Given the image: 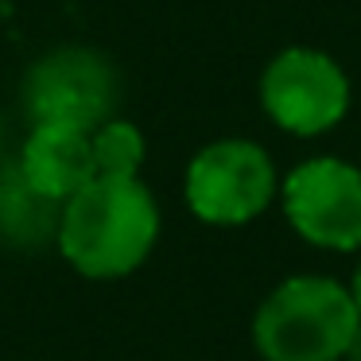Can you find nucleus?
I'll use <instances>...</instances> for the list:
<instances>
[{
    "mask_svg": "<svg viewBox=\"0 0 361 361\" xmlns=\"http://www.w3.org/2000/svg\"><path fill=\"white\" fill-rule=\"evenodd\" d=\"M159 237V206L140 179H90L63 202L59 252L90 280H117L148 260Z\"/></svg>",
    "mask_w": 361,
    "mask_h": 361,
    "instance_id": "obj_1",
    "label": "nucleus"
},
{
    "mask_svg": "<svg viewBox=\"0 0 361 361\" xmlns=\"http://www.w3.org/2000/svg\"><path fill=\"white\" fill-rule=\"evenodd\" d=\"M357 326L350 288L326 276H291L257 307L252 342L264 361H342Z\"/></svg>",
    "mask_w": 361,
    "mask_h": 361,
    "instance_id": "obj_2",
    "label": "nucleus"
},
{
    "mask_svg": "<svg viewBox=\"0 0 361 361\" xmlns=\"http://www.w3.org/2000/svg\"><path fill=\"white\" fill-rule=\"evenodd\" d=\"M183 195L206 226H245L276 195V164L252 140H214L190 159Z\"/></svg>",
    "mask_w": 361,
    "mask_h": 361,
    "instance_id": "obj_3",
    "label": "nucleus"
},
{
    "mask_svg": "<svg viewBox=\"0 0 361 361\" xmlns=\"http://www.w3.org/2000/svg\"><path fill=\"white\" fill-rule=\"evenodd\" d=\"M117 74L90 47H59L24 74V109L32 125H74L94 133L113 117Z\"/></svg>",
    "mask_w": 361,
    "mask_h": 361,
    "instance_id": "obj_4",
    "label": "nucleus"
},
{
    "mask_svg": "<svg viewBox=\"0 0 361 361\" xmlns=\"http://www.w3.org/2000/svg\"><path fill=\"white\" fill-rule=\"evenodd\" d=\"M260 105L291 136H319L350 109L345 71L314 47H288L260 74Z\"/></svg>",
    "mask_w": 361,
    "mask_h": 361,
    "instance_id": "obj_5",
    "label": "nucleus"
},
{
    "mask_svg": "<svg viewBox=\"0 0 361 361\" xmlns=\"http://www.w3.org/2000/svg\"><path fill=\"white\" fill-rule=\"evenodd\" d=\"M283 214L319 249H361V171L334 156L307 159L283 179Z\"/></svg>",
    "mask_w": 361,
    "mask_h": 361,
    "instance_id": "obj_6",
    "label": "nucleus"
},
{
    "mask_svg": "<svg viewBox=\"0 0 361 361\" xmlns=\"http://www.w3.org/2000/svg\"><path fill=\"white\" fill-rule=\"evenodd\" d=\"M27 190H35L47 202L74 198L94 175V152L90 133L74 125H32L16 164Z\"/></svg>",
    "mask_w": 361,
    "mask_h": 361,
    "instance_id": "obj_7",
    "label": "nucleus"
},
{
    "mask_svg": "<svg viewBox=\"0 0 361 361\" xmlns=\"http://www.w3.org/2000/svg\"><path fill=\"white\" fill-rule=\"evenodd\" d=\"M90 152H94L97 179H136L148 148H144V133L133 121L109 117L90 133Z\"/></svg>",
    "mask_w": 361,
    "mask_h": 361,
    "instance_id": "obj_8",
    "label": "nucleus"
},
{
    "mask_svg": "<svg viewBox=\"0 0 361 361\" xmlns=\"http://www.w3.org/2000/svg\"><path fill=\"white\" fill-rule=\"evenodd\" d=\"M342 361H361V326H357V334H353V342H350V350H345Z\"/></svg>",
    "mask_w": 361,
    "mask_h": 361,
    "instance_id": "obj_9",
    "label": "nucleus"
},
{
    "mask_svg": "<svg viewBox=\"0 0 361 361\" xmlns=\"http://www.w3.org/2000/svg\"><path fill=\"white\" fill-rule=\"evenodd\" d=\"M350 295H353V303H357V311H361V264H357V272H353V283H350Z\"/></svg>",
    "mask_w": 361,
    "mask_h": 361,
    "instance_id": "obj_10",
    "label": "nucleus"
}]
</instances>
